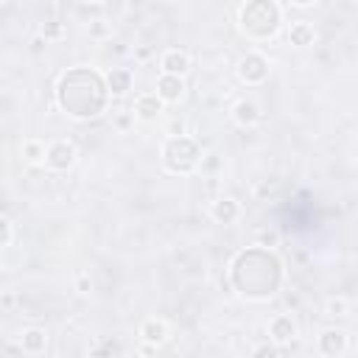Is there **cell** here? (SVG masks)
<instances>
[{
    "mask_svg": "<svg viewBox=\"0 0 358 358\" xmlns=\"http://www.w3.org/2000/svg\"><path fill=\"white\" fill-rule=\"evenodd\" d=\"M282 282H285V263L266 243L241 249L229 263V285L246 302L274 299L280 294Z\"/></svg>",
    "mask_w": 358,
    "mask_h": 358,
    "instance_id": "6da1fadb",
    "label": "cell"
},
{
    "mask_svg": "<svg viewBox=\"0 0 358 358\" xmlns=\"http://www.w3.org/2000/svg\"><path fill=\"white\" fill-rule=\"evenodd\" d=\"M109 90L103 73L92 67H73L62 73L56 84V103L73 120H95L109 106Z\"/></svg>",
    "mask_w": 358,
    "mask_h": 358,
    "instance_id": "7a4b0ae2",
    "label": "cell"
},
{
    "mask_svg": "<svg viewBox=\"0 0 358 358\" xmlns=\"http://www.w3.org/2000/svg\"><path fill=\"white\" fill-rule=\"evenodd\" d=\"M282 28L277 0H246L238 11V31L252 42H271Z\"/></svg>",
    "mask_w": 358,
    "mask_h": 358,
    "instance_id": "3957f363",
    "label": "cell"
},
{
    "mask_svg": "<svg viewBox=\"0 0 358 358\" xmlns=\"http://www.w3.org/2000/svg\"><path fill=\"white\" fill-rule=\"evenodd\" d=\"M159 162L173 176H187L201 165V148L187 134H168L159 145Z\"/></svg>",
    "mask_w": 358,
    "mask_h": 358,
    "instance_id": "277c9868",
    "label": "cell"
},
{
    "mask_svg": "<svg viewBox=\"0 0 358 358\" xmlns=\"http://www.w3.org/2000/svg\"><path fill=\"white\" fill-rule=\"evenodd\" d=\"M235 73H238L241 84H246V87H260V84L268 78L271 64H268V59H266L260 50H249V53H243V56L238 59Z\"/></svg>",
    "mask_w": 358,
    "mask_h": 358,
    "instance_id": "5b68a950",
    "label": "cell"
},
{
    "mask_svg": "<svg viewBox=\"0 0 358 358\" xmlns=\"http://www.w3.org/2000/svg\"><path fill=\"white\" fill-rule=\"evenodd\" d=\"M76 159H78V148H76V143H70V140H64V137L50 140V143L45 145V165H48L50 171H56V173L70 171V168L76 165Z\"/></svg>",
    "mask_w": 358,
    "mask_h": 358,
    "instance_id": "8992f818",
    "label": "cell"
},
{
    "mask_svg": "<svg viewBox=\"0 0 358 358\" xmlns=\"http://www.w3.org/2000/svg\"><path fill=\"white\" fill-rule=\"evenodd\" d=\"M165 112V103L157 92H140L134 98V106H131V115L134 120H143V123H157Z\"/></svg>",
    "mask_w": 358,
    "mask_h": 358,
    "instance_id": "52a82bcc",
    "label": "cell"
},
{
    "mask_svg": "<svg viewBox=\"0 0 358 358\" xmlns=\"http://www.w3.org/2000/svg\"><path fill=\"white\" fill-rule=\"evenodd\" d=\"M266 330H268V338H271L274 344H280V347L291 344V341L299 336V324H296V319H294L291 313H277V316H271Z\"/></svg>",
    "mask_w": 358,
    "mask_h": 358,
    "instance_id": "ba28073f",
    "label": "cell"
},
{
    "mask_svg": "<svg viewBox=\"0 0 358 358\" xmlns=\"http://www.w3.org/2000/svg\"><path fill=\"white\" fill-rule=\"evenodd\" d=\"M162 103H182L185 95H187V84H185V76H171V73H159L157 78V90H154Z\"/></svg>",
    "mask_w": 358,
    "mask_h": 358,
    "instance_id": "9c48e42d",
    "label": "cell"
},
{
    "mask_svg": "<svg viewBox=\"0 0 358 358\" xmlns=\"http://www.w3.org/2000/svg\"><path fill=\"white\" fill-rule=\"evenodd\" d=\"M350 347V336L341 330V327H327L322 330L319 341H316V350L324 355V358H341Z\"/></svg>",
    "mask_w": 358,
    "mask_h": 358,
    "instance_id": "30bf717a",
    "label": "cell"
},
{
    "mask_svg": "<svg viewBox=\"0 0 358 358\" xmlns=\"http://www.w3.org/2000/svg\"><path fill=\"white\" fill-rule=\"evenodd\" d=\"M137 336L143 344H151V347H162L168 338H171V327L165 319H157V316H148L140 322L137 327Z\"/></svg>",
    "mask_w": 358,
    "mask_h": 358,
    "instance_id": "8fae6325",
    "label": "cell"
},
{
    "mask_svg": "<svg viewBox=\"0 0 358 358\" xmlns=\"http://www.w3.org/2000/svg\"><path fill=\"white\" fill-rule=\"evenodd\" d=\"M229 117L235 126L241 129H252L260 123V106L255 98H238L232 106H229Z\"/></svg>",
    "mask_w": 358,
    "mask_h": 358,
    "instance_id": "7c38bea8",
    "label": "cell"
},
{
    "mask_svg": "<svg viewBox=\"0 0 358 358\" xmlns=\"http://www.w3.org/2000/svg\"><path fill=\"white\" fill-rule=\"evenodd\" d=\"M190 67H193V59H190V53L182 50V48H168V50H162V56H159V70H162V73L187 76Z\"/></svg>",
    "mask_w": 358,
    "mask_h": 358,
    "instance_id": "4fadbf2b",
    "label": "cell"
},
{
    "mask_svg": "<svg viewBox=\"0 0 358 358\" xmlns=\"http://www.w3.org/2000/svg\"><path fill=\"white\" fill-rule=\"evenodd\" d=\"M210 215H213L215 224L229 227V224H235V221L241 218V204H238V199H232V196H218V199L210 204Z\"/></svg>",
    "mask_w": 358,
    "mask_h": 358,
    "instance_id": "5bb4252c",
    "label": "cell"
},
{
    "mask_svg": "<svg viewBox=\"0 0 358 358\" xmlns=\"http://www.w3.org/2000/svg\"><path fill=\"white\" fill-rule=\"evenodd\" d=\"M103 81H106V90H109L112 98H123L131 90V84H134V73L129 67H112L103 76Z\"/></svg>",
    "mask_w": 358,
    "mask_h": 358,
    "instance_id": "9a60e30c",
    "label": "cell"
},
{
    "mask_svg": "<svg viewBox=\"0 0 358 358\" xmlns=\"http://www.w3.org/2000/svg\"><path fill=\"white\" fill-rule=\"evenodd\" d=\"M45 350H48V330L45 327H25L20 333V352L42 355Z\"/></svg>",
    "mask_w": 358,
    "mask_h": 358,
    "instance_id": "2e32d148",
    "label": "cell"
},
{
    "mask_svg": "<svg viewBox=\"0 0 358 358\" xmlns=\"http://www.w3.org/2000/svg\"><path fill=\"white\" fill-rule=\"evenodd\" d=\"M288 42H291L294 48H310V45L316 42V28H313L308 20H296V22H291V28H288Z\"/></svg>",
    "mask_w": 358,
    "mask_h": 358,
    "instance_id": "e0dca14e",
    "label": "cell"
},
{
    "mask_svg": "<svg viewBox=\"0 0 358 358\" xmlns=\"http://www.w3.org/2000/svg\"><path fill=\"white\" fill-rule=\"evenodd\" d=\"M45 145L39 137H25L22 145H20V154H22V162L28 165H45Z\"/></svg>",
    "mask_w": 358,
    "mask_h": 358,
    "instance_id": "ac0fdd59",
    "label": "cell"
},
{
    "mask_svg": "<svg viewBox=\"0 0 358 358\" xmlns=\"http://www.w3.org/2000/svg\"><path fill=\"white\" fill-rule=\"evenodd\" d=\"M347 313H350V299H347V296H330V299L324 302V316L341 319V316H347Z\"/></svg>",
    "mask_w": 358,
    "mask_h": 358,
    "instance_id": "d6986e66",
    "label": "cell"
},
{
    "mask_svg": "<svg viewBox=\"0 0 358 358\" xmlns=\"http://www.w3.org/2000/svg\"><path fill=\"white\" fill-rule=\"evenodd\" d=\"M39 36H42L45 42H59V39H64V25H62L59 20H48V22H42Z\"/></svg>",
    "mask_w": 358,
    "mask_h": 358,
    "instance_id": "ffe728a7",
    "label": "cell"
},
{
    "mask_svg": "<svg viewBox=\"0 0 358 358\" xmlns=\"http://www.w3.org/2000/svg\"><path fill=\"white\" fill-rule=\"evenodd\" d=\"M11 241H14V224H11L6 215H0V252L8 249Z\"/></svg>",
    "mask_w": 358,
    "mask_h": 358,
    "instance_id": "44dd1931",
    "label": "cell"
},
{
    "mask_svg": "<svg viewBox=\"0 0 358 358\" xmlns=\"http://www.w3.org/2000/svg\"><path fill=\"white\" fill-rule=\"evenodd\" d=\"M87 34H90L92 39H109V36H112V31H109L106 20H92V22H90V28H87Z\"/></svg>",
    "mask_w": 358,
    "mask_h": 358,
    "instance_id": "7402d4cb",
    "label": "cell"
},
{
    "mask_svg": "<svg viewBox=\"0 0 358 358\" xmlns=\"http://www.w3.org/2000/svg\"><path fill=\"white\" fill-rule=\"evenodd\" d=\"M90 288H92V280H90V274L81 271V274L76 277V291H78V294H90Z\"/></svg>",
    "mask_w": 358,
    "mask_h": 358,
    "instance_id": "603a6c76",
    "label": "cell"
},
{
    "mask_svg": "<svg viewBox=\"0 0 358 358\" xmlns=\"http://www.w3.org/2000/svg\"><path fill=\"white\" fill-rule=\"evenodd\" d=\"M103 352H117V355H120V352H123V347H120V344H115V341H103L101 347H95V350H92V355H103Z\"/></svg>",
    "mask_w": 358,
    "mask_h": 358,
    "instance_id": "cb8c5ba5",
    "label": "cell"
},
{
    "mask_svg": "<svg viewBox=\"0 0 358 358\" xmlns=\"http://www.w3.org/2000/svg\"><path fill=\"white\" fill-rule=\"evenodd\" d=\"M131 123H134V115H131V112H120V115H117V120H115V126H117L120 131H126Z\"/></svg>",
    "mask_w": 358,
    "mask_h": 358,
    "instance_id": "d4e9b609",
    "label": "cell"
},
{
    "mask_svg": "<svg viewBox=\"0 0 358 358\" xmlns=\"http://www.w3.org/2000/svg\"><path fill=\"white\" fill-rule=\"evenodd\" d=\"M291 8H313L319 0H285Z\"/></svg>",
    "mask_w": 358,
    "mask_h": 358,
    "instance_id": "484cf974",
    "label": "cell"
},
{
    "mask_svg": "<svg viewBox=\"0 0 358 358\" xmlns=\"http://www.w3.org/2000/svg\"><path fill=\"white\" fill-rule=\"evenodd\" d=\"M168 134H185V123H182V120H173V123L168 126Z\"/></svg>",
    "mask_w": 358,
    "mask_h": 358,
    "instance_id": "4316f807",
    "label": "cell"
},
{
    "mask_svg": "<svg viewBox=\"0 0 358 358\" xmlns=\"http://www.w3.org/2000/svg\"><path fill=\"white\" fill-rule=\"evenodd\" d=\"M78 3H103V0H78Z\"/></svg>",
    "mask_w": 358,
    "mask_h": 358,
    "instance_id": "83f0119b",
    "label": "cell"
}]
</instances>
